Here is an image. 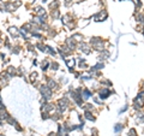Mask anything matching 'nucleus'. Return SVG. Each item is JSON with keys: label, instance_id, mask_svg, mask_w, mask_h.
I'll use <instances>...</instances> for the list:
<instances>
[{"label": "nucleus", "instance_id": "nucleus-3", "mask_svg": "<svg viewBox=\"0 0 144 136\" xmlns=\"http://www.w3.org/2000/svg\"><path fill=\"white\" fill-rule=\"evenodd\" d=\"M73 64H75L73 60H72V61H67V65H68V66H73Z\"/></svg>", "mask_w": 144, "mask_h": 136}, {"label": "nucleus", "instance_id": "nucleus-1", "mask_svg": "<svg viewBox=\"0 0 144 136\" xmlns=\"http://www.w3.org/2000/svg\"><path fill=\"white\" fill-rule=\"evenodd\" d=\"M10 33H11V34H13V35H18V33H17V29L16 28H10Z\"/></svg>", "mask_w": 144, "mask_h": 136}, {"label": "nucleus", "instance_id": "nucleus-5", "mask_svg": "<svg viewBox=\"0 0 144 136\" xmlns=\"http://www.w3.org/2000/svg\"><path fill=\"white\" fill-rule=\"evenodd\" d=\"M0 136H3V135H0Z\"/></svg>", "mask_w": 144, "mask_h": 136}, {"label": "nucleus", "instance_id": "nucleus-4", "mask_svg": "<svg viewBox=\"0 0 144 136\" xmlns=\"http://www.w3.org/2000/svg\"><path fill=\"white\" fill-rule=\"evenodd\" d=\"M121 130V125H117V128H115V131H119Z\"/></svg>", "mask_w": 144, "mask_h": 136}, {"label": "nucleus", "instance_id": "nucleus-2", "mask_svg": "<svg viewBox=\"0 0 144 136\" xmlns=\"http://www.w3.org/2000/svg\"><path fill=\"white\" fill-rule=\"evenodd\" d=\"M107 94H108V90H107V89H105V90H103V92H102V94H101V93H100V95H101V96H102V98H103V99H105V98H106V96H107Z\"/></svg>", "mask_w": 144, "mask_h": 136}]
</instances>
